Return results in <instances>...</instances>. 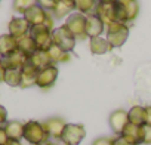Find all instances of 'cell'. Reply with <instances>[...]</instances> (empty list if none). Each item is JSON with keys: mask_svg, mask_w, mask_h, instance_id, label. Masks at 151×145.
<instances>
[{"mask_svg": "<svg viewBox=\"0 0 151 145\" xmlns=\"http://www.w3.org/2000/svg\"><path fill=\"white\" fill-rule=\"evenodd\" d=\"M22 17L28 21V24H30L31 27L46 25V27H49L50 30H55V25H53V19H55V18H53V15H52L50 12L45 11L43 8H40L37 3L33 5L30 9H27Z\"/></svg>", "mask_w": 151, "mask_h": 145, "instance_id": "cell-2", "label": "cell"}, {"mask_svg": "<svg viewBox=\"0 0 151 145\" xmlns=\"http://www.w3.org/2000/svg\"><path fill=\"white\" fill-rule=\"evenodd\" d=\"M46 145H61V144H56V142H47Z\"/></svg>", "mask_w": 151, "mask_h": 145, "instance_id": "cell-40", "label": "cell"}, {"mask_svg": "<svg viewBox=\"0 0 151 145\" xmlns=\"http://www.w3.org/2000/svg\"><path fill=\"white\" fill-rule=\"evenodd\" d=\"M107 31V40L111 46V49L114 47H122L126 40L129 39V27L126 24H120V22H113L110 25L105 27Z\"/></svg>", "mask_w": 151, "mask_h": 145, "instance_id": "cell-3", "label": "cell"}, {"mask_svg": "<svg viewBox=\"0 0 151 145\" xmlns=\"http://www.w3.org/2000/svg\"><path fill=\"white\" fill-rule=\"evenodd\" d=\"M58 67L56 65H50L47 68H43L37 72V82H36V86L40 88V89H50L56 79H58Z\"/></svg>", "mask_w": 151, "mask_h": 145, "instance_id": "cell-9", "label": "cell"}, {"mask_svg": "<svg viewBox=\"0 0 151 145\" xmlns=\"http://www.w3.org/2000/svg\"><path fill=\"white\" fill-rule=\"evenodd\" d=\"M98 3H116L117 0H96Z\"/></svg>", "mask_w": 151, "mask_h": 145, "instance_id": "cell-38", "label": "cell"}, {"mask_svg": "<svg viewBox=\"0 0 151 145\" xmlns=\"http://www.w3.org/2000/svg\"><path fill=\"white\" fill-rule=\"evenodd\" d=\"M127 117H129V123L135 126H144L145 124V107L133 105L127 111Z\"/></svg>", "mask_w": 151, "mask_h": 145, "instance_id": "cell-23", "label": "cell"}, {"mask_svg": "<svg viewBox=\"0 0 151 145\" xmlns=\"http://www.w3.org/2000/svg\"><path fill=\"white\" fill-rule=\"evenodd\" d=\"M5 68H3V65H2V62H0V82H3V76H5Z\"/></svg>", "mask_w": 151, "mask_h": 145, "instance_id": "cell-37", "label": "cell"}, {"mask_svg": "<svg viewBox=\"0 0 151 145\" xmlns=\"http://www.w3.org/2000/svg\"><path fill=\"white\" fill-rule=\"evenodd\" d=\"M36 3H37L40 8H43L45 11L52 12L53 8H55L56 3H58V0H36Z\"/></svg>", "mask_w": 151, "mask_h": 145, "instance_id": "cell-30", "label": "cell"}, {"mask_svg": "<svg viewBox=\"0 0 151 145\" xmlns=\"http://www.w3.org/2000/svg\"><path fill=\"white\" fill-rule=\"evenodd\" d=\"M145 124L151 126V105L145 107Z\"/></svg>", "mask_w": 151, "mask_h": 145, "instance_id": "cell-34", "label": "cell"}, {"mask_svg": "<svg viewBox=\"0 0 151 145\" xmlns=\"http://www.w3.org/2000/svg\"><path fill=\"white\" fill-rule=\"evenodd\" d=\"M65 25L74 34L76 39H82V40L88 39V36H86V15L74 12V14L67 17Z\"/></svg>", "mask_w": 151, "mask_h": 145, "instance_id": "cell-8", "label": "cell"}, {"mask_svg": "<svg viewBox=\"0 0 151 145\" xmlns=\"http://www.w3.org/2000/svg\"><path fill=\"white\" fill-rule=\"evenodd\" d=\"M8 30H9V34L18 40V39H21V37L30 34L31 25L28 24V21H27L24 17H22V18H12V19L9 21Z\"/></svg>", "mask_w": 151, "mask_h": 145, "instance_id": "cell-12", "label": "cell"}, {"mask_svg": "<svg viewBox=\"0 0 151 145\" xmlns=\"http://www.w3.org/2000/svg\"><path fill=\"white\" fill-rule=\"evenodd\" d=\"M89 47L93 55H105L111 50V46L105 37H93L89 39Z\"/></svg>", "mask_w": 151, "mask_h": 145, "instance_id": "cell-21", "label": "cell"}, {"mask_svg": "<svg viewBox=\"0 0 151 145\" xmlns=\"http://www.w3.org/2000/svg\"><path fill=\"white\" fill-rule=\"evenodd\" d=\"M119 3H122V5H127V3H132V2H136V0H117Z\"/></svg>", "mask_w": 151, "mask_h": 145, "instance_id": "cell-39", "label": "cell"}, {"mask_svg": "<svg viewBox=\"0 0 151 145\" xmlns=\"http://www.w3.org/2000/svg\"><path fill=\"white\" fill-rule=\"evenodd\" d=\"M37 70L27 64L22 70H21V88L22 89H27V88H31V86H36V82H37Z\"/></svg>", "mask_w": 151, "mask_h": 145, "instance_id": "cell-20", "label": "cell"}, {"mask_svg": "<svg viewBox=\"0 0 151 145\" xmlns=\"http://www.w3.org/2000/svg\"><path fill=\"white\" fill-rule=\"evenodd\" d=\"M141 144L151 145V126L150 124L141 126Z\"/></svg>", "mask_w": 151, "mask_h": 145, "instance_id": "cell-29", "label": "cell"}, {"mask_svg": "<svg viewBox=\"0 0 151 145\" xmlns=\"http://www.w3.org/2000/svg\"><path fill=\"white\" fill-rule=\"evenodd\" d=\"M138 14H139L138 0L132 2V3H127V5H122L119 2L116 3V22L127 25L129 22H133L138 18Z\"/></svg>", "mask_w": 151, "mask_h": 145, "instance_id": "cell-7", "label": "cell"}, {"mask_svg": "<svg viewBox=\"0 0 151 145\" xmlns=\"http://www.w3.org/2000/svg\"><path fill=\"white\" fill-rule=\"evenodd\" d=\"M114 145H130L123 136H116L114 138Z\"/></svg>", "mask_w": 151, "mask_h": 145, "instance_id": "cell-35", "label": "cell"}, {"mask_svg": "<svg viewBox=\"0 0 151 145\" xmlns=\"http://www.w3.org/2000/svg\"><path fill=\"white\" fill-rule=\"evenodd\" d=\"M28 59H30L28 55H25L21 50H17V52L11 53L9 56L2 58L0 62H2L5 70H22L28 64Z\"/></svg>", "mask_w": 151, "mask_h": 145, "instance_id": "cell-10", "label": "cell"}, {"mask_svg": "<svg viewBox=\"0 0 151 145\" xmlns=\"http://www.w3.org/2000/svg\"><path fill=\"white\" fill-rule=\"evenodd\" d=\"M8 135H6V130H5V127L3 126H0V145H5L6 142H8Z\"/></svg>", "mask_w": 151, "mask_h": 145, "instance_id": "cell-33", "label": "cell"}, {"mask_svg": "<svg viewBox=\"0 0 151 145\" xmlns=\"http://www.w3.org/2000/svg\"><path fill=\"white\" fill-rule=\"evenodd\" d=\"M52 33L53 30H50L46 25H37V27H31L30 30V36L34 40L37 50H45L47 52L49 47L53 45V39H52Z\"/></svg>", "mask_w": 151, "mask_h": 145, "instance_id": "cell-4", "label": "cell"}, {"mask_svg": "<svg viewBox=\"0 0 151 145\" xmlns=\"http://www.w3.org/2000/svg\"><path fill=\"white\" fill-rule=\"evenodd\" d=\"M24 139L31 145H46L50 138L43 123L37 120H30L25 123V127H24Z\"/></svg>", "mask_w": 151, "mask_h": 145, "instance_id": "cell-1", "label": "cell"}, {"mask_svg": "<svg viewBox=\"0 0 151 145\" xmlns=\"http://www.w3.org/2000/svg\"><path fill=\"white\" fill-rule=\"evenodd\" d=\"M47 55H49V58H50V61H52L53 65H56V64H59V62H68V61L71 59L70 53L65 52V50H62V49H61L59 46H56V45H52V46L49 47Z\"/></svg>", "mask_w": 151, "mask_h": 145, "instance_id": "cell-24", "label": "cell"}, {"mask_svg": "<svg viewBox=\"0 0 151 145\" xmlns=\"http://www.w3.org/2000/svg\"><path fill=\"white\" fill-rule=\"evenodd\" d=\"M8 123V111L3 105H0V126H5Z\"/></svg>", "mask_w": 151, "mask_h": 145, "instance_id": "cell-32", "label": "cell"}, {"mask_svg": "<svg viewBox=\"0 0 151 145\" xmlns=\"http://www.w3.org/2000/svg\"><path fill=\"white\" fill-rule=\"evenodd\" d=\"M5 145H21L19 141H15V139H8V142Z\"/></svg>", "mask_w": 151, "mask_h": 145, "instance_id": "cell-36", "label": "cell"}, {"mask_svg": "<svg viewBox=\"0 0 151 145\" xmlns=\"http://www.w3.org/2000/svg\"><path fill=\"white\" fill-rule=\"evenodd\" d=\"M108 124H110L111 130H113L117 136H120V135L123 133L124 127L129 124L127 111H124V110H116V111H113V113L110 114V117H108Z\"/></svg>", "mask_w": 151, "mask_h": 145, "instance_id": "cell-11", "label": "cell"}, {"mask_svg": "<svg viewBox=\"0 0 151 145\" xmlns=\"http://www.w3.org/2000/svg\"><path fill=\"white\" fill-rule=\"evenodd\" d=\"M0 59H2V56H0Z\"/></svg>", "mask_w": 151, "mask_h": 145, "instance_id": "cell-41", "label": "cell"}, {"mask_svg": "<svg viewBox=\"0 0 151 145\" xmlns=\"http://www.w3.org/2000/svg\"><path fill=\"white\" fill-rule=\"evenodd\" d=\"M96 8H98L96 0H76V11L79 14L86 15V17L95 15Z\"/></svg>", "mask_w": 151, "mask_h": 145, "instance_id": "cell-25", "label": "cell"}, {"mask_svg": "<svg viewBox=\"0 0 151 145\" xmlns=\"http://www.w3.org/2000/svg\"><path fill=\"white\" fill-rule=\"evenodd\" d=\"M86 136V129L83 124L79 123H67L64 133L61 136L62 145H79Z\"/></svg>", "mask_w": 151, "mask_h": 145, "instance_id": "cell-5", "label": "cell"}, {"mask_svg": "<svg viewBox=\"0 0 151 145\" xmlns=\"http://www.w3.org/2000/svg\"><path fill=\"white\" fill-rule=\"evenodd\" d=\"M116 3H98L95 15L104 22L105 27L116 22Z\"/></svg>", "mask_w": 151, "mask_h": 145, "instance_id": "cell-14", "label": "cell"}, {"mask_svg": "<svg viewBox=\"0 0 151 145\" xmlns=\"http://www.w3.org/2000/svg\"><path fill=\"white\" fill-rule=\"evenodd\" d=\"M92 145H114V138H107V136H99L96 138Z\"/></svg>", "mask_w": 151, "mask_h": 145, "instance_id": "cell-31", "label": "cell"}, {"mask_svg": "<svg viewBox=\"0 0 151 145\" xmlns=\"http://www.w3.org/2000/svg\"><path fill=\"white\" fill-rule=\"evenodd\" d=\"M74 9H76V0H58L56 6L53 8L50 14L53 15V18L61 19V18H67L68 15H71Z\"/></svg>", "mask_w": 151, "mask_h": 145, "instance_id": "cell-17", "label": "cell"}, {"mask_svg": "<svg viewBox=\"0 0 151 145\" xmlns=\"http://www.w3.org/2000/svg\"><path fill=\"white\" fill-rule=\"evenodd\" d=\"M105 31L104 22L96 17V15H89L86 17V36L89 39L93 37H101V34Z\"/></svg>", "mask_w": 151, "mask_h": 145, "instance_id": "cell-15", "label": "cell"}, {"mask_svg": "<svg viewBox=\"0 0 151 145\" xmlns=\"http://www.w3.org/2000/svg\"><path fill=\"white\" fill-rule=\"evenodd\" d=\"M5 130H6V135L9 139H15V141H21L24 138V127H25V123L19 121V120H11L8 121L5 126Z\"/></svg>", "mask_w": 151, "mask_h": 145, "instance_id": "cell-19", "label": "cell"}, {"mask_svg": "<svg viewBox=\"0 0 151 145\" xmlns=\"http://www.w3.org/2000/svg\"><path fill=\"white\" fill-rule=\"evenodd\" d=\"M3 82L11 88H21V70H6Z\"/></svg>", "mask_w": 151, "mask_h": 145, "instance_id": "cell-27", "label": "cell"}, {"mask_svg": "<svg viewBox=\"0 0 151 145\" xmlns=\"http://www.w3.org/2000/svg\"><path fill=\"white\" fill-rule=\"evenodd\" d=\"M33 5H36V0H14L12 8H14V11H15L17 14L24 15L25 11L30 9Z\"/></svg>", "mask_w": 151, "mask_h": 145, "instance_id": "cell-28", "label": "cell"}, {"mask_svg": "<svg viewBox=\"0 0 151 145\" xmlns=\"http://www.w3.org/2000/svg\"><path fill=\"white\" fill-rule=\"evenodd\" d=\"M43 126H45L49 138H52V139H61V136L64 133V129L67 126V121L64 118H61V117H50L46 121H43Z\"/></svg>", "mask_w": 151, "mask_h": 145, "instance_id": "cell-13", "label": "cell"}, {"mask_svg": "<svg viewBox=\"0 0 151 145\" xmlns=\"http://www.w3.org/2000/svg\"><path fill=\"white\" fill-rule=\"evenodd\" d=\"M18 50H21V52H24L25 55H33L36 50H37V46H36V43H34V40L31 39V36L28 34V36H24V37H21V39H18Z\"/></svg>", "mask_w": 151, "mask_h": 145, "instance_id": "cell-26", "label": "cell"}, {"mask_svg": "<svg viewBox=\"0 0 151 145\" xmlns=\"http://www.w3.org/2000/svg\"><path fill=\"white\" fill-rule=\"evenodd\" d=\"M52 39H53V45L59 46L62 50H65V52H68V53L76 47V40H77V39L74 37V34L67 28L65 24L53 30Z\"/></svg>", "mask_w": 151, "mask_h": 145, "instance_id": "cell-6", "label": "cell"}, {"mask_svg": "<svg viewBox=\"0 0 151 145\" xmlns=\"http://www.w3.org/2000/svg\"><path fill=\"white\" fill-rule=\"evenodd\" d=\"M120 136H123L130 145H141V126L129 123Z\"/></svg>", "mask_w": 151, "mask_h": 145, "instance_id": "cell-22", "label": "cell"}, {"mask_svg": "<svg viewBox=\"0 0 151 145\" xmlns=\"http://www.w3.org/2000/svg\"><path fill=\"white\" fill-rule=\"evenodd\" d=\"M17 50H18V40L15 37H12L9 33L0 36V56L6 58Z\"/></svg>", "mask_w": 151, "mask_h": 145, "instance_id": "cell-16", "label": "cell"}, {"mask_svg": "<svg viewBox=\"0 0 151 145\" xmlns=\"http://www.w3.org/2000/svg\"><path fill=\"white\" fill-rule=\"evenodd\" d=\"M28 64L33 65L37 71L53 65L52 61H50V58H49V55H47V52H45V50H36L33 55H30Z\"/></svg>", "mask_w": 151, "mask_h": 145, "instance_id": "cell-18", "label": "cell"}]
</instances>
